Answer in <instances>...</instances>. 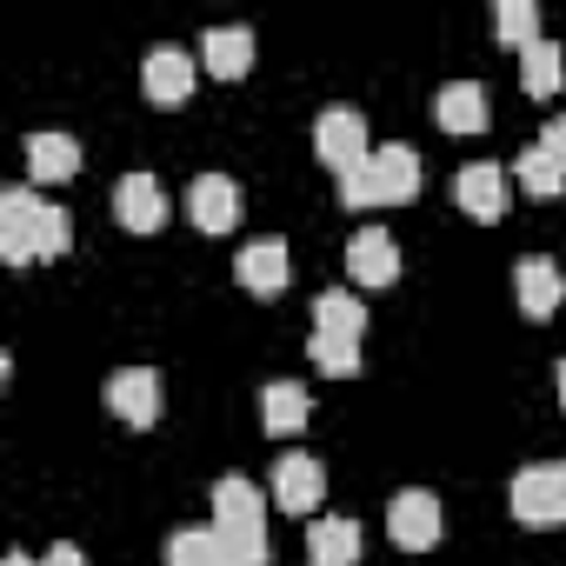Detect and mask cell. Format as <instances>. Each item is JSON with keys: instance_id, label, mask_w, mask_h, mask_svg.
Masks as SVG:
<instances>
[{"instance_id": "ba28073f", "label": "cell", "mask_w": 566, "mask_h": 566, "mask_svg": "<svg viewBox=\"0 0 566 566\" xmlns=\"http://www.w3.org/2000/svg\"><path fill=\"white\" fill-rule=\"evenodd\" d=\"M453 200H460V213H473L480 227H493V220H506V174L493 160H473V167L453 174Z\"/></svg>"}, {"instance_id": "ffe728a7", "label": "cell", "mask_w": 566, "mask_h": 566, "mask_svg": "<svg viewBox=\"0 0 566 566\" xmlns=\"http://www.w3.org/2000/svg\"><path fill=\"white\" fill-rule=\"evenodd\" d=\"M213 526H220L227 566H273V539H266V520H213Z\"/></svg>"}, {"instance_id": "e0dca14e", "label": "cell", "mask_w": 566, "mask_h": 566, "mask_svg": "<svg viewBox=\"0 0 566 566\" xmlns=\"http://www.w3.org/2000/svg\"><path fill=\"white\" fill-rule=\"evenodd\" d=\"M307 559H314V566H354V559H360V520L327 513V520L307 533Z\"/></svg>"}, {"instance_id": "30bf717a", "label": "cell", "mask_w": 566, "mask_h": 566, "mask_svg": "<svg viewBox=\"0 0 566 566\" xmlns=\"http://www.w3.org/2000/svg\"><path fill=\"white\" fill-rule=\"evenodd\" d=\"M321 493H327V473H321L314 453H287V460L273 467V506L280 513H314Z\"/></svg>"}, {"instance_id": "cb8c5ba5", "label": "cell", "mask_w": 566, "mask_h": 566, "mask_svg": "<svg viewBox=\"0 0 566 566\" xmlns=\"http://www.w3.org/2000/svg\"><path fill=\"white\" fill-rule=\"evenodd\" d=\"M314 334H347V340H360V334H367V307H360L354 294H321V301H314Z\"/></svg>"}, {"instance_id": "8fae6325", "label": "cell", "mask_w": 566, "mask_h": 566, "mask_svg": "<svg viewBox=\"0 0 566 566\" xmlns=\"http://www.w3.org/2000/svg\"><path fill=\"white\" fill-rule=\"evenodd\" d=\"M114 213H120L127 233H160V227H167V187H160L154 174H127V180L114 187Z\"/></svg>"}, {"instance_id": "ac0fdd59", "label": "cell", "mask_w": 566, "mask_h": 566, "mask_svg": "<svg viewBox=\"0 0 566 566\" xmlns=\"http://www.w3.org/2000/svg\"><path fill=\"white\" fill-rule=\"evenodd\" d=\"M28 174L34 180H74L81 174V140L74 134H28Z\"/></svg>"}, {"instance_id": "d6986e66", "label": "cell", "mask_w": 566, "mask_h": 566, "mask_svg": "<svg viewBox=\"0 0 566 566\" xmlns=\"http://www.w3.org/2000/svg\"><path fill=\"white\" fill-rule=\"evenodd\" d=\"M260 427L280 433V440L301 433V427H307V387H301V380H273V387L260 394Z\"/></svg>"}, {"instance_id": "4fadbf2b", "label": "cell", "mask_w": 566, "mask_h": 566, "mask_svg": "<svg viewBox=\"0 0 566 566\" xmlns=\"http://www.w3.org/2000/svg\"><path fill=\"white\" fill-rule=\"evenodd\" d=\"M374 193H380V207H407L420 193V154L407 140L374 147Z\"/></svg>"}, {"instance_id": "603a6c76", "label": "cell", "mask_w": 566, "mask_h": 566, "mask_svg": "<svg viewBox=\"0 0 566 566\" xmlns=\"http://www.w3.org/2000/svg\"><path fill=\"white\" fill-rule=\"evenodd\" d=\"M513 180H520L533 200H559V193H566V174H559V160H553L546 147H526V154L513 160Z\"/></svg>"}, {"instance_id": "1f68e13d", "label": "cell", "mask_w": 566, "mask_h": 566, "mask_svg": "<svg viewBox=\"0 0 566 566\" xmlns=\"http://www.w3.org/2000/svg\"><path fill=\"white\" fill-rule=\"evenodd\" d=\"M0 566H41V559H28V553H8V559H0Z\"/></svg>"}, {"instance_id": "7402d4cb", "label": "cell", "mask_w": 566, "mask_h": 566, "mask_svg": "<svg viewBox=\"0 0 566 566\" xmlns=\"http://www.w3.org/2000/svg\"><path fill=\"white\" fill-rule=\"evenodd\" d=\"M167 566H227L220 526H180V533L167 539Z\"/></svg>"}, {"instance_id": "d6a6232c", "label": "cell", "mask_w": 566, "mask_h": 566, "mask_svg": "<svg viewBox=\"0 0 566 566\" xmlns=\"http://www.w3.org/2000/svg\"><path fill=\"white\" fill-rule=\"evenodd\" d=\"M553 380H559V407H566V360H559V367H553Z\"/></svg>"}, {"instance_id": "4dcf8cb0", "label": "cell", "mask_w": 566, "mask_h": 566, "mask_svg": "<svg viewBox=\"0 0 566 566\" xmlns=\"http://www.w3.org/2000/svg\"><path fill=\"white\" fill-rule=\"evenodd\" d=\"M41 566H87V559H81V546H67V539H61V546H54Z\"/></svg>"}, {"instance_id": "5bb4252c", "label": "cell", "mask_w": 566, "mask_h": 566, "mask_svg": "<svg viewBox=\"0 0 566 566\" xmlns=\"http://www.w3.org/2000/svg\"><path fill=\"white\" fill-rule=\"evenodd\" d=\"M107 407L127 420V427H154L160 420V374L154 367H127L107 380Z\"/></svg>"}, {"instance_id": "9a60e30c", "label": "cell", "mask_w": 566, "mask_h": 566, "mask_svg": "<svg viewBox=\"0 0 566 566\" xmlns=\"http://www.w3.org/2000/svg\"><path fill=\"white\" fill-rule=\"evenodd\" d=\"M433 120H440L447 134H486L493 101H486V87H480V81H447V87H440V101H433Z\"/></svg>"}, {"instance_id": "f1b7e54d", "label": "cell", "mask_w": 566, "mask_h": 566, "mask_svg": "<svg viewBox=\"0 0 566 566\" xmlns=\"http://www.w3.org/2000/svg\"><path fill=\"white\" fill-rule=\"evenodd\" d=\"M340 200H347V207H380V193H374V154L340 174Z\"/></svg>"}, {"instance_id": "44dd1931", "label": "cell", "mask_w": 566, "mask_h": 566, "mask_svg": "<svg viewBox=\"0 0 566 566\" xmlns=\"http://www.w3.org/2000/svg\"><path fill=\"white\" fill-rule=\"evenodd\" d=\"M559 81H566L559 48H553V41H533V48L520 54V87H526L533 101H553V94H559Z\"/></svg>"}, {"instance_id": "484cf974", "label": "cell", "mask_w": 566, "mask_h": 566, "mask_svg": "<svg viewBox=\"0 0 566 566\" xmlns=\"http://www.w3.org/2000/svg\"><path fill=\"white\" fill-rule=\"evenodd\" d=\"M213 520H266L260 486H253V480H240V473H227V480L213 486Z\"/></svg>"}, {"instance_id": "8992f818", "label": "cell", "mask_w": 566, "mask_h": 566, "mask_svg": "<svg viewBox=\"0 0 566 566\" xmlns=\"http://www.w3.org/2000/svg\"><path fill=\"white\" fill-rule=\"evenodd\" d=\"M513 294H520V314H526V321H553L559 301H566V273H559L546 253H526V260L513 266Z\"/></svg>"}, {"instance_id": "7c38bea8", "label": "cell", "mask_w": 566, "mask_h": 566, "mask_svg": "<svg viewBox=\"0 0 566 566\" xmlns=\"http://www.w3.org/2000/svg\"><path fill=\"white\" fill-rule=\"evenodd\" d=\"M187 213H193L200 233H233V227H240V187H233L227 174H200V180L187 187Z\"/></svg>"}, {"instance_id": "f546056e", "label": "cell", "mask_w": 566, "mask_h": 566, "mask_svg": "<svg viewBox=\"0 0 566 566\" xmlns=\"http://www.w3.org/2000/svg\"><path fill=\"white\" fill-rule=\"evenodd\" d=\"M539 147H546V154L559 160V174H566V114H553V120H546V134H539Z\"/></svg>"}, {"instance_id": "3957f363", "label": "cell", "mask_w": 566, "mask_h": 566, "mask_svg": "<svg viewBox=\"0 0 566 566\" xmlns=\"http://www.w3.org/2000/svg\"><path fill=\"white\" fill-rule=\"evenodd\" d=\"M440 526H447V513H440V500L433 493H394V506H387V533H394V546H407V553H427V546H440Z\"/></svg>"}, {"instance_id": "277c9868", "label": "cell", "mask_w": 566, "mask_h": 566, "mask_svg": "<svg viewBox=\"0 0 566 566\" xmlns=\"http://www.w3.org/2000/svg\"><path fill=\"white\" fill-rule=\"evenodd\" d=\"M41 193L34 187H8L0 193V253H8V266H28V260H41L34 253V227H41Z\"/></svg>"}, {"instance_id": "52a82bcc", "label": "cell", "mask_w": 566, "mask_h": 566, "mask_svg": "<svg viewBox=\"0 0 566 566\" xmlns=\"http://www.w3.org/2000/svg\"><path fill=\"white\" fill-rule=\"evenodd\" d=\"M140 87H147V101H154V107H180V101L193 94V54L160 41V48L140 61Z\"/></svg>"}, {"instance_id": "5b68a950", "label": "cell", "mask_w": 566, "mask_h": 566, "mask_svg": "<svg viewBox=\"0 0 566 566\" xmlns=\"http://www.w3.org/2000/svg\"><path fill=\"white\" fill-rule=\"evenodd\" d=\"M347 273H354V287H394L400 280V240L387 227H360L347 240Z\"/></svg>"}, {"instance_id": "d4e9b609", "label": "cell", "mask_w": 566, "mask_h": 566, "mask_svg": "<svg viewBox=\"0 0 566 566\" xmlns=\"http://www.w3.org/2000/svg\"><path fill=\"white\" fill-rule=\"evenodd\" d=\"M493 34L506 41V48H533V41H546L539 34V8H533V0H500V8H493Z\"/></svg>"}, {"instance_id": "4316f807", "label": "cell", "mask_w": 566, "mask_h": 566, "mask_svg": "<svg viewBox=\"0 0 566 566\" xmlns=\"http://www.w3.org/2000/svg\"><path fill=\"white\" fill-rule=\"evenodd\" d=\"M307 354H314V367H321V374H334V380L360 374V340H347V334H314V340H307Z\"/></svg>"}, {"instance_id": "2e32d148", "label": "cell", "mask_w": 566, "mask_h": 566, "mask_svg": "<svg viewBox=\"0 0 566 566\" xmlns=\"http://www.w3.org/2000/svg\"><path fill=\"white\" fill-rule=\"evenodd\" d=\"M200 61H207L213 81H240V74L253 67V34H247V28H207Z\"/></svg>"}, {"instance_id": "9c48e42d", "label": "cell", "mask_w": 566, "mask_h": 566, "mask_svg": "<svg viewBox=\"0 0 566 566\" xmlns=\"http://www.w3.org/2000/svg\"><path fill=\"white\" fill-rule=\"evenodd\" d=\"M233 273H240V287H247V294H260V301H266V294H280V287H287V273H294V266H287V240H280V233L247 240V247H240V260H233Z\"/></svg>"}, {"instance_id": "7a4b0ae2", "label": "cell", "mask_w": 566, "mask_h": 566, "mask_svg": "<svg viewBox=\"0 0 566 566\" xmlns=\"http://www.w3.org/2000/svg\"><path fill=\"white\" fill-rule=\"evenodd\" d=\"M314 154L334 167V174H347V167H360L374 147H367V120L354 114V107H327L321 120H314Z\"/></svg>"}, {"instance_id": "6da1fadb", "label": "cell", "mask_w": 566, "mask_h": 566, "mask_svg": "<svg viewBox=\"0 0 566 566\" xmlns=\"http://www.w3.org/2000/svg\"><path fill=\"white\" fill-rule=\"evenodd\" d=\"M513 520L520 526H553L566 520V460H539L513 473Z\"/></svg>"}, {"instance_id": "83f0119b", "label": "cell", "mask_w": 566, "mask_h": 566, "mask_svg": "<svg viewBox=\"0 0 566 566\" xmlns=\"http://www.w3.org/2000/svg\"><path fill=\"white\" fill-rule=\"evenodd\" d=\"M74 247V220H67V207H41V227H34V253L41 260H61Z\"/></svg>"}]
</instances>
